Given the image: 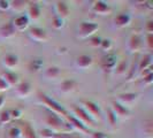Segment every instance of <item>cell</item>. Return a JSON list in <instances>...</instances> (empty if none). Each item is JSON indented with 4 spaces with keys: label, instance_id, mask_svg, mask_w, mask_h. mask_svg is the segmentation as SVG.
<instances>
[{
    "label": "cell",
    "instance_id": "obj_1",
    "mask_svg": "<svg viewBox=\"0 0 153 138\" xmlns=\"http://www.w3.org/2000/svg\"><path fill=\"white\" fill-rule=\"evenodd\" d=\"M46 128L53 132H69L73 130V127L67 121L62 120L58 114H54L52 112H48L45 116Z\"/></svg>",
    "mask_w": 153,
    "mask_h": 138
},
{
    "label": "cell",
    "instance_id": "obj_2",
    "mask_svg": "<svg viewBox=\"0 0 153 138\" xmlns=\"http://www.w3.org/2000/svg\"><path fill=\"white\" fill-rule=\"evenodd\" d=\"M38 98L40 100V102L46 106V107L48 108L52 113L54 114H58V115H62V116H65V117H67L68 116V112H67V109H65L63 106H61L58 101H55L54 99L52 98H50L48 96H46L44 93H38Z\"/></svg>",
    "mask_w": 153,
    "mask_h": 138
},
{
    "label": "cell",
    "instance_id": "obj_3",
    "mask_svg": "<svg viewBox=\"0 0 153 138\" xmlns=\"http://www.w3.org/2000/svg\"><path fill=\"white\" fill-rule=\"evenodd\" d=\"M99 30V24L94 22H89V21H82L78 24L77 29V37L78 38H91L92 36L96 35V32Z\"/></svg>",
    "mask_w": 153,
    "mask_h": 138
},
{
    "label": "cell",
    "instance_id": "obj_4",
    "mask_svg": "<svg viewBox=\"0 0 153 138\" xmlns=\"http://www.w3.org/2000/svg\"><path fill=\"white\" fill-rule=\"evenodd\" d=\"M73 113H74L73 116H75L79 122H82L85 127H88L89 129H90V128L97 127L98 122H97L94 119H92L91 116L88 114V112L85 111L84 108L81 107V106L74 105V106H73Z\"/></svg>",
    "mask_w": 153,
    "mask_h": 138
},
{
    "label": "cell",
    "instance_id": "obj_5",
    "mask_svg": "<svg viewBox=\"0 0 153 138\" xmlns=\"http://www.w3.org/2000/svg\"><path fill=\"white\" fill-rule=\"evenodd\" d=\"M81 107L84 108L85 111L88 112V114L91 116L92 119H94L97 122L102 120V112H101V108L100 106L92 101V100H88V99H82L81 100Z\"/></svg>",
    "mask_w": 153,
    "mask_h": 138
},
{
    "label": "cell",
    "instance_id": "obj_6",
    "mask_svg": "<svg viewBox=\"0 0 153 138\" xmlns=\"http://www.w3.org/2000/svg\"><path fill=\"white\" fill-rule=\"evenodd\" d=\"M144 47V39L140 33H132L128 40V50L131 53H138Z\"/></svg>",
    "mask_w": 153,
    "mask_h": 138
},
{
    "label": "cell",
    "instance_id": "obj_7",
    "mask_svg": "<svg viewBox=\"0 0 153 138\" xmlns=\"http://www.w3.org/2000/svg\"><path fill=\"white\" fill-rule=\"evenodd\" d=\"M116 63H117V56L114 53H107L101 58L100 67L104 71H112L114 70Z\"/></svg>",
    "mask_w": 153,
    "mask_h": 138
},
{
    "label": "cell",
    "instance_id": "obj_8",
    "mask_svg": "<svg viewBox=\"0 0 153 138\" xmlns=\"http://www.w3.org/2000/svg\"><path fill=\"white\" fill-rule=\"evenodd\" d=\"M28 35L33 42H37V43H44L47 40L46 31L39 27H31L28 31Z\"/></svg>",
    "mask_w": 153,
    "mask_h": 138
},
{
    "label": "cell",
    "instance_id": "obj_9",
    "mask_svg": "<svg viewBox=\"0 0 153 138\" xmlns=\"http://www.w3.org/2000/svg\"><path fill=\"white\" fill-rule=\"evenodd\" d=\"M137 99H138V93H135V92H124V93L117 94L116 101H119L120 104H122L123 106H126V107L128 108L134 102H136Z\"/></svg>",
    "mask_w": 153,
    "mask_h": 138
},
{
    "label": "cell",
    "instance_id": "obj_10",
    "mask_svg": "<svg viewBox=\"0 0 153 138\" xmlns=\"http://www.w3.org/2000/svg\"><path fill=\"white\" fill-rule=\"evenodd\" d=\"M91 10L94 14H98V15H108L112 12L109 5H108L106 1H102V0L94 1L91 7Z\"/></svg>",
    "mask_w": 153,
    "mask_h": 138
},
{
    "label": "cell",
    "instance_id": "obj_11",
    "mask_svg": "<svg viewBox=\"0 0 153 138\" xmlns=\"http://www.w3.org/2000/svg\"><path fill=\"white\" fill-rule=\"evenodd\" d=\"M40 136L43 138H79L75 134L70 132H53L50 129H42L40 130Z\"/></svg>",
    "mask_w": 153,
    "mask_h": 138
},
{
    "label": "cell",
    "instance_id": "obj_12",
    "mask_svg": "<svg viewBox=\"0 0 153 138\" xmlns=\"http://www.w3.org/2000/svg\"><path fill=\"white\" fill-rule=\"evenodd\" d=\"M109 108L114 112V114L116 116H120V117H129L130 116V109L123 106L122 104H120L116 100H112Z\"/></svg>",
    "mask_w": 153,
    "mask_h": 138
},
{
    "label": "cell",
    "instance_id": "obj_13",
    "mask_svg": "<svg viewBox=\"0 0 153 138\" xmlns=\"http://www.w3.org/2000/svg\"><path fill=\"white\" fill-rule=\"evenodd\" d=\"M77 86H78V83L75 79H65L59 84V92L62 94H68L75 91Z\"/></svg>",
    "mask_w": 153,
    "mask_h": 138
},
{
    "label": "cell",
    "instance_id": "obj_14",
    "mask_svg": "<svg viewBox=\"0 0 153 138\" xmlns=\"http://www.w3.org/2000/svg\"><path fill=\"white\" fill-rule=\"evenodd\" d=\"M93 63V60L90 55L88 54H81L78 55L75 60V66L78 69H88L90 68Z\"/></svg>",
    "mask_w": 153,
    "mask_h": 138
},
{
    "label": "cell",
    "instance_id": "obj_15",
    "mask_svg": "<svg viewBox=\"0 0 153 138\" xmlns=\"http://www.w3.org/2000/svg\"><path fill=\"white\" fill-rule=\"evenodd\" d=\"M15 93L16 96H19V98H27L31 93V84L27 81L20 82L16 85Z\"/></svg>",
    "mask_w": 153,
    "mask_h": 138
},
{
    "label": "cell",
    "instance_id": "obj_16",
    "mask_svg": "<svg viewBox=\"0 0 153 138\" xmlns=\"http://www.w3.org/2000/svg\"><path fill=\"white\" fill-rule=\"evenodd\" d=\"M66 119L68 120L67 122H68L69 124L73 127V129H76V130H78L79 132H84V134H91V130H90L88 127H85L82 122H79V121L77 120L75 116L68 114V116H67Z\"/></svg>",
    "mask_w": 153,
    "mask_h": 138
},
{
    "label": "cell",
    "instance_id": "obj_17",
    "mask_svg": "<svg viewBox=\"0 0 153 138\" xmlns=\"http://www.w3.org/2000/svg\"><path fill=\"white\" fill-rule=\"evenodd\" d=\"M29 21L30 20L28 19V16L23 14V15L16 16L12 23H13V27L15 28L16 31H24L29 27Z\"/></svg>",
    "mask_w": 153,
    "mask_h": 138
},
{
    "label": "cell",
    "instance_id": "obj_18",
    "mask_svg": "<svg viewBox=\"0 0 153 138\" xmlns=\"http://www.w3.org/2000/svg\"><path fill=\"white\" fill-rule=\"evenodd\" d=\"M54 9L58 17H61L62 20H65L69 15V6L66 1H56L54 5Z\"/></svg>",
    "mask_w": 153,
    "mask_h": 138
},
{
    "label": "cell",
    "instance_id": "obj_19",
    "mask_svg": "<svg viewBox=\"0 0 153 138\" xmlns=\"http://www.w3.org/2000/svg\"><path fill=\"white\" fill-rule=\"evenodd\" d=\"M1 77L6 81V83H7L9 86H13V85L16 86V85L20 83L19 75L15 74L14 71H12V70H4L2 74H1Z\"/></svg>",
    "mask_w": 153,
    "mask_h": 138
},
{
    "label": "cell",
    "instance_id": "obj_20",
    "mask_svg": "<svg viewBox=\"0 0 153 138\" xmlns=\"http://www.w3.org/2000/svg\"><path fill=\"white\" fill-rule=\"evenodd\" d=\"M2 66L7 69H13L15 68L16 66L19 65V56L15 54H6L4 58H2Z\"/></svg>",
    "mask_w": 153,
    "mask_h": 138
},
{
    "label": "cell",
    "instance_id": "obj_21",
    "mask_svg": "<svg viewBox=\"0 0 153 138\" xmlns=\"http://www.w3.org/2000/svg\"><path fill=\"white\" fill-rule=\"evenodd\" d=\"M15 33L16 30L13 27L12 22L5 23L4 25L0 27V37H2V38H10V37L15 36Z\"/></svg>",
    "mask_w": 153,
    "mask_h": 138
},
{
    "label": "cell",
    "instance_id": "obj_22",
    "mask_svg": "<svg viewBox=\"0 0 153 138\" xmlns=\"http://www.w3.org/2000/svg\"><path fill=\"white\" fill-rule=\"evenodd\" d=\"M131 22V16L127 13H121L114 17V24L117 28H124Z\"/></svg>",
    "mask_w": 153,
    "mask_h": 138
},
{
    "label": "cell",
    "instance_id": "obj_23",
    "mask_svg": "<svg viewBox=\"0 0 153 138\" xmlns=\"http://www.w3.org/2000/svg\"><path fill=\"white\" fill-rule=\"evenodd\" d=\"M21 130V136L22 138H39L36 134V131L33 130V128L31 127L28 122H24L21 124V127H19Z\"/></svg>",
    "mask_w": 153,
    "mask_h": 138
},
{
    "label": "cell",
    "instance_id": "obj_24",
    "mask_svg": "<svg viewBox=\"0 0 153 138\" xmlns=\"http://www.w3.org/2000/svg\"><path fill=\"white\" fill-rule=\"evenodd\" d=\"M28 19L29 20H33V21H36V20H38L39 17H40V6H39L38 4H36V2H31L30 5L28 6Z\"/></svg>",
    "mask_w": 153,
    "mask_h": 138
},
{
    "label": "cell",
    "instance_id": "obj_25",
    "mask_svg": "<svg viewBox=\"0 0 153 138\" xmlns=\"http://www.w3.org/2000/svg\"><path fill=\"white\" fill-rule=\"evenodd\" d=\"M152 67V55L151 54H144L140 60H138L137 68L139 71H143L145 69Z\"/></svg>",
    "mask_w": 153,
    "mask_h": 138
},
{
    "label": "cell",
    "instance_id": "obj_26",
    "mask_svg": "<svg viewBox=\"0 0 153 138\" xmlns=\"http://www.w3.org/2000/svg\"><path fill=\"white\" fill-rule=\"evenodd\" d=\"M128 70H129V61L127 59H123V60L116 63V66L114 68V73L116 75L121 76V75H124Z\"/></svg>",
    "mask_w": 153,
    "mask_h": 138
},
{
    "label": "cell",
    "instance_id": "obj_27",
    "mask_svg": "<svg viewBox=\"0 0 153 138\" xmlns=\"http://www.w3.org/2000/svg\"><path fill=\"white\" fill-rule=\"evenodd\" d=\"M43 66H44L43 60L39 59V58H35V59L30 60V62L28 63V69L31 73H38V71L42 70Z\"/></svg>",
    "mask_w": 153,
    "mask_h": 138
},
{
    "label": "cell",
    "instance_id": "obj_28",
    "mask_svg": "<svg viewBox=\"0 0 153 138\" xmlns=\"http://www.w3.org/2000/svg\"><path fill=\"white\" fill-rule=\"evenodd\" d=\"M61 75V69L56 66H52V67H48L44 70V76L48 79H54L56 77H59Z\"/></svg>",
    "mask_w": 153,
    "mask_h": 138
},
{
    "label": "cell",
    "instance_id": "obj_29",
    "mask_svg": "<svg viewBox=\"0 0 153 138\" xmlns=\"http://www.w3.org/2000/svg\"><path fill=\"white\" fill-rule=\"evenodd\" d=\"M153 121L151 119H146L142 123V130L144 132V136H146L147 138H152L153 129H152Z\"/></svg>",
    "mask_w": 153,
    "mask_h": 138
},
{
    "label": "cell",
    "instance_id": "obj_30",
    "mask_svg": "<svg viewBox=\"0 0 153 138\" xmlns=\"http://www.w3.org/2000/svg\"><path fill=\"white\" fill-rule=\"evenodd\" d=\"M10 8H13L15 12L22 13L25 8H28V5L25 1L22 0H16V1H10Z\"/></svg>",
    "mask_w": 153,
    "mask_h": 138
},
{
    "label": "cell",
    "instance_id": "obj_31",
    "mask_svg": "<svg viewBox=\"0 0 153 138\" xmlns=\"http://www.w3.org/2000/svg\"><path fill=\"white\" fill-rule=\"evenodd\" d=\"M106 114H107V121L108 123L112 125V127H114L116 122H117V116L114 114V112L111 109V108H107V111H106Z\"/></svg>",
    "mask_w": 153,
    "mask_h": 138
},
{
    "label": "cell",
    "instance_id": "obj_32",
    "mask_svg": "<svg viewBox=\"0 0 153 138\" xmlns=\"http://www.w3.org/2000/svg\"><path fill=\"white\" fill-rule=\"evenodd\" d=\"M63 25H65V20H62L61 17H58V16L53 17V20H52V27H53L54 29L60 30L61 28H63Z\"/></svg>",
    "mask_w": 153,
    "mask_h": 138
},
{
    "label": "cell",
    "instance_id": "obj_33",
    "mask_svg": "<svg viewBox=\"0 0 153 138\" xmlns=\"http://www.w3.org/2000/svg\"><path fill=\"white\" fill-rule=\"evenodd\" d=\"M12 121L10 115H9V111H2L0 113V123L1 124H6Z\"/></svg>",
    "mask_w": 153,
    "mask_h": 138
},
{
    "label": "cell",
    "instance_id": "obj_34",
    "mask_svg": "<svg viewBox=\"0 0 153 138\" xmlns=\"http://www.w3.org/2000/svg\"><path fill=\"white\" fill-rule=\"evenodd\" d=\"M112 46H113V44H112V40L111 39H107V38H105V39H101V43H100V48L102 50V51H109L111 48H112Z\"/></svg>",
    "mask_w": 153,
    "mask_h": 138
},
{
    "label": "cell",
    "instance_id": "obj_35",
    "mask_svg": "<svg viewBox=\"0 0 153 138\" xmlns=\"http://www.w3.org/2000/svg\"><path fill=\"white\" fill-rule=\"evenodd\" d=\"M21 136V130L19 127H12L8 130V137L9 138H19Z\"/></svg>",
    "mask_w": 153,
    "mask_h": 138
},
{
    "label": "cell",
    "instance_id": "obj_36",
    "mask_svg": "<svg viewBox=\"0 0 153 138\" xmlns=\"http://www.w3.org/2000/svg\"><path fill=\"white\" fill-rule=\"evenodd\" d=\"M101 39L99 36H92L90 40H89V44L92 46V47H99L100 43H101Z\"/></svg>",
    "mask_w": 153,
    "mask_h": 138
},
{
    "label": "cell",
    "instance_id": "obj_37",
    "mask_svg": "<svg viewBox=\"0 0 153 138\" xmlns=\"http://www.w3.org/2000/svg\"><path fill=\"white\" fill-rule=\"evenodd\" d=\"M9 115H10V119L12 120H19L21 116H22V111L21 109H12L9 111Z\"/></svg>",
    "mask_w": 153,
    "mask_h": 138
},
{
    "label": "cell",
    "instance_id": "obj_38",
    "mask_svg": "<svg viewBox=\"0 0 153 138\" xmlns=\"http://www.w3.org/2000/svg\"><path fill=\"white\" fill-rule=\"evenodd\" d=\"M145 43L144 45L147 46L149 50H152L153 48V35L152 33H146V37H145Z\"/></svg>",
    "mask_w": 153,
    "mask_h": 138
},
{
    "label": "cell",
    "instance_id": "obj_39",
    "mask_svg": "<svg viewBox=\"0 0 153 138\" xmlns=\"http://www.w3.org/2000/svg\"><path fill=\"white\" fill-rule=\"evenodd\" d=\"M10 8V1L8 0H0V12H6Z\"/></svg>",
    "mask_w": 153,
    "mask_h": 138
},
{
    "label": "cell",
    "instance_id": "obj_40",
    "mask_svg": "<svg viewBox=\"0 0 153 138\" xmlns=\"http://www.w3.org/2000/svg\"><path fill=\"white\" fill-rule=\"evenodd\" d=\"M9 89H10V86L6 83V81L2 77L0 76V92H5L7 91V90H9Z\"/></svg>",
    "mask_w": 153,
    "mask_h": 138
},
{
    "label": "cell",
    "instance_id": "obj_41",
    "mask_svg": "<svg viewBox=\"0 0 153 138\" xmlns=\"http://www.w3.org/2000/svg\"><path fill=\"white\" fill-rule=\"evenodd\" d=\"M144 30L147 33H152L153 32V21L152 20H147L145 23V27H144Z\"/></svg>",
    "mask_w": 153,
    "mask_h": 138
},
{
    "label": "cell",
    "instance_id": "obj_42",
    "mask_svg": "<svg viewBox=\"0 0 153 138\" xmlns=\"http://www.w3.org/2000/svg\"><path fill=\"white\" fill-rule=\"evenodd\" d=\"M153 74H149L146 76H143V84L144 85H151L153 82Z\"/></svg>",
    "mask_w": 153,
    "mask_h": 138
},
{
    "label": "cell",
    "instance_id": "obj_43",
    "mask_svg": "<svg viewBox=\"0 0 153 138\" xmlns=\"http://www.w3.org/2000/svg\"><path fill=\"white\" fill-rule=\"evenodd\" d=\"M5 101H6V98H5V96L1 93V94H0V108L5 105Z\"/></svg>",
    "mask_w": 153,
    "mask_h": 138
},
{
    "label": "cell",
    "instance_id": "obj_44",
    "mask_svg": "<svg viewBox=\"0 0 153 138\" xmlns=\"http://www.w3.org/2000/svg\"><path fill=\"white\" fill-rule=\"evenodd\" d=\"M102 138H107V137H106V136H105V137H102Z\"/></svg>",
    "mask_w": 153,
    "mask_h": 138
}]
</instances>
